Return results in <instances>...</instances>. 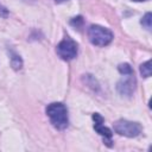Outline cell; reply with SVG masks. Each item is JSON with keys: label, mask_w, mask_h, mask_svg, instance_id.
<instances>
[{"label": "cell", "mask_w": 152, "mask_h": 152, "mask_svg": "<svg viewBox=\"0 0 152 152\" xmlns=\"http://www.w3.org/2000/svg\"><path fill=\"white\" fill-rule=\"evenodd\" d=\"M46 114L50 119V122L52 126L57 129H64L68 126L69 119H68V109L61 102H53L50 103L46 107Z\"/></svg>", "instance_id": "1"}, {"label": "cell", "mask_w": 152, "mask_h": 152, "mask_svg": "<svg viewBox=\"0 0 152 152\" xmlns=\"http://www.w3.org/2000/svg\"><path fill=\"white\" fill-rule=\"evenodd\" d=\"M88 38L93 45L106 46L113 40V32L100 25H91L88 28Z\"/></svg>", "instance_id": "2"}, {"label": "cell", "mask_w": 152, "mask_h": 152, "mask_svg": "<svg viewBox=\"0 0 152 152\" xmlns=\"http://www.w3.org/2000/svg\"><path fill=\"white\" fill-rule=\"evenodd\" d=\"M114 131L120 135L128 137V138H135L141 133V126L138 122L121 119L114 124Z\"/></svg>", "instance_id": "3"}, {"label": "cell", "mask_w": 152, "mask_h": 152, "mask_svg": "<svg viewBox=\"0 0 152 152\" xmlns=\"http://www.w3.org/2000/svg\"><path fill=\"white\" fill-rule=\"evenodd\" d=\"M77 43L72 40L70 37H65L56 48L57 55L64 61H71L77 56Z\"/></svg>", "instance_id": "4"}, {"label": "cell", "mask_w": 152, "mask_h": 152, "mask_svg": "<svg viewBox=\"0 0 152 152\" xmlns=\"http://www.w3.org/2000/svg\"><path fill=\"white\" fill-rule=\"evenodd\" d=\"M93 120H94V129L103 138L104 144L110 147L112 146V135H113V133L108 127H106L103 125V122H104L103 118L99 113H94L93 114Z\"/></svg>", "instance_id": "5"}, {"label": "cell", "mask_w": 152, "mask_h": 152, "mask_svg": "<svg viewBox=\"0 0 152 152\" xmlns=\"http://www.w3.org/2000/svg\"><path fill=\"white\" fill-rule=\"evenodd\" d=\"M124 77L125 78L121 80L118 83V91L121 95H131L134 91V88H135V78H134V75H133V72H131V74L124 75Z\"/></svg>", "instance_id": "6"}, {"label": "cell", "mask_w": 152, "mask_h": 152, "mask_svg": "<svg viewBox=\"0 0 152 152\" xmlns=\"http://www.w3.org/2000/svg\"><path fill=\"white\" fill-rule=\"evenodd\" d=\"M140 72L144 77H150L151 76V61H147L140 65Z\"/></svg>", "instance_id": "7"}, {"label": "cell", "mask_w": 152, "mask_h": 152, "mask_svg": "<svg viewBox=\"0 0 152 152\" xmlns=\"http://www.w3.org/2000/svg\"><path fill=\"white\" fill-rule=\"evenodd\" d=\"M11 63H12V66H13L14 69H17V70L20 69L21 65H23V62H21L20 57H19L18 55H15V53L12 55V57H11Z\"/></svg>", "instance_id": "8"}, {"label": "cell", "mask_w": 152, "mask_h": 152, "mask_svg": "<svg viewBox=\"0 0 152 152\" xmlns=\"http://www.w3.org/2000/svg\"><path fill=\"white\" fill-rule=\"evenodd\" d=\"M118 69H119V71H120L122 75H126V74H131V72H133V70H132L131 65H129V64H127V63L120 64Z\"/></svg>", "instance_id": "9"}, {"label": "cell", "mask_w": 152, "mask_h": 152, "mask_svg": "<svg viewBox=\"0 0 152 152\" xmlns=\"http://www.w3.org/2000/svg\"><path fill=\"white\" fill-rule=\"evenodd\" d=\"M141 24L142 26H145L147 30H151V13H146L145 17L141 19Z\"/></svg>", "instance_id": "10"}, {"label": "cell", "mask_w": 152, "mask_h": 152, "mask_svg": "<svg viewBox=\"0 0 152 152\" xmlns=\"http://www.w3.org/2000/svg\"><path fill=\"white\" fill-rule=\"evenodd\" d=\"M82 23H83V20H82V17H76V18H72V20L70 21V24L72 25V26H75V27H80L81 25H82Z\"/></svg>", "instance_id": "11"}, {"label": "cell", "mask_w": 152, "mask_h": 152, "mask_svg": "<svg viewBox=\"0 0 152 152\" xmlns=\"http://www.w3.org/2000/svg\"><path fill=\"white\" fill-rule=\"evenodd\" d=\"M55 1H57V2H62V1H65V0H55Z\"/></svg>", "instance_id": "12"}, {"label": "cell", "mask_w": 152, "mask_h": 152, "mask_svg": "<svg viewBox=\"0 0 152 152\" xmlns=\"http://www.w3.org/2000/svg\"><path fill=\"white\" fill-rule=\"evenodd\" d=\"M133 1H146V0H133Z\"/></svg>", "instance_id": "13"}]
</instances>
